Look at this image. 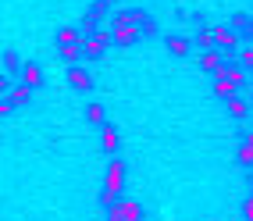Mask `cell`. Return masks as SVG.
<instances>
[{
	"instance_id": "6da1fadb",
	"label": "cell",
	"mask_w": 253,
	"mask_h": 221,
	"mask_svg": "<svg viewBox=\"0 0 253 221\" xmlns=\"http://www.w3.org/2000/svg\"><path fill=\"white\" fill-rule=\"evenodd\" d=\"M139 32H143V29H139V22H136V11H125V14H118V18L111 22V40L122 43V46L132 43Z\"/></svg>"
},
{
	"instance_id": "7a4b0ae2",
	"label": "cell",
	"mask_w": 253,
	"mask_h": 221,
	"mask_svg": "<svg viewBox=\"0 0 253 221\" xmlns=\"http://www.w3.org/2000/svg\"><path fill=\"white\" fill-rule=\"evenodd\" d=\"M122 185H125V164L114 157L111 168H107V182H104V200H107L111 211L118 207V193H122Z\"/></svg>"
},
{
	"instance_id": "3957f363",
	"label": "cell",
	"mask_w": 253,
	"mask_h": 221,
	"mask_svg": "<svg viewBox=\"0 0 253 221\" xmlns=\"http://www.w3.org/2000/svg\"><path fill=\"white\" fill-rule=\"evenodd\" d=\"M107 40H111V29H100L96 36H82L79 40L82 57H100V54H104V46H107Z\"/></svg>"
},
{
	"instance_id": "277c9868",
	"label": "cell",
	"mask_w": 253,
	"mask_h": 221,
	"mask_svg": "<svg viewBox=\"0 0 253 221\" xmlns=\"http://www.w3.org/2000/svg\"><path fill=\"white\" fill-rule=\"evenodd\" d=\"M68 86L72 89H89L93 86V79H89V72H86V68H68Z\"/></svg>"
},
{
	"instance_id": "5b68a950",
	"label": "cell",
	"mask_w": 253,
	"mask_h": 221,
	"mask_svg": "<svg viewBox=\"0 0 253 221\" xmlns=\"http://www.w3.org/2000/svg\"><path fill=\"white\" fill-rule=\"evenodd\" d=\"M217 79H228L235 89H243V86H246V75H243V68H239V64H225L221 72H217Z\"/></svg>"
},
{
	"instance_id": "8992f818",
	"label": "cell",
	"mask_w": 253,
	"mask_h": 221,
	"mask_svg": "<svg viewBox=\"0 0 253 221\" xmlns=\"http://www.w3.org/2000/svg\"><path fill=\"white\" fill-rule=\"evenodd\" d=\"M221 57H225V54H217V50H204V54H200V68H204V72H214V75H217V72L225 68V64H221Z\"/></svg>"
},
{
	"instance_id": "52a82bcc",
	"label": "cell",
	"mask_w": 253,
	"mask_h": 221,
	"mask_svg": "<svg viewBox=\"0 0 253 221\" xmlns=\"http://www.w3.org/2000/svg\"><path fill=\"white\" fill-rule=\"evenodd\" d=\"M22 82H25V86H32V89H36V86H43V72H40V64H22Z\"/></svg>"
},
{
	"instance_id": "ba28073f",
	"label": "cell",
	"mask_w": 253,
	"mask_h": 221,
	"mask_svg": "<svg viewBox=\"0 0 253 221\" xmlns=\"http://www.w3.org/2000/svg\"><path fill=\"white\" fill-rule=\"evenodd\" d=\"M114 211L122 214V218H128V221H143V207H139L136 200H122V203H118Z\"/></svg>"
},
{
	"instance_id": "9c48e42d",
	"label": "cell",
	"mask_w": 253,
	"mask_h": 221,
	"mask_svg": "<svg viewBox=\"0 0 253 221\" xmlns=\"http://www.w3.org/2000/svg\"><path fill=\"white\" fill-rule=\"evenodd\" d=\"M100 146H104L107 154H114V150H118V129H114V125H100Z\"/></svg>"
},
{
	"instance_id": "30bf717a",
	"label": "cell",
	"mask_w": 253,
	"mask_h": 221,
	"mask_svg": "<svg viewBox=\"0 0 253 221\" xmlns=\"http://www.w3.org/2000/svg\"><path fill=\"white\" fill-rule=\"evenodd\" d=\"M211 32H214V40L225 50H235V43H239V32H232V29H211Z\"/></svg>"
},
{
	"instance_id": "8fae6325",
	"label": "cell",
	"mask_w": 253,
	"mask_h": 221,
	"mask_svg": "<svg viewBox=\"0 0 253 221\" xmlns=\"http://www.w3.org/2000/svg\"><path fill=\"white\" fill-rule=\"evenodd\" d=\"M225 107H228L232 118H246V111H250V104H246L243 96H228V100H225Z\"/></svg>"
},
{
	"instance_id": "7c38bea8",
	"label": "cell",
	"mask_w": 253,
	"mask_h": 221,
	"mask_svg": "<svg viewBox=\"0 0 253 221\" xmlns=\"http://www.w3.org/2000/svg\"><path fill=\"white\" fill-rule=\"evenodd\" d=\"M57 50H61V64H68V68H75V61L82 57V46H75V43L72 46H57Z\"/></svg>"
},
{
	"instance_id": "4fadbf2b",
	"label": "cell",
	"mask_w": 253,
	"mask_h": 221,
	"mask_svg": "<svg viewBox=\"0 0 253 221\" xmlns=\"http://www.w3.org/2000/svg\"><path fill=\"white\" fill-rule=\"evenodd\" d=\"M7 100H11V104H29V100H32V86H25V82H22V86H14L7 93Z\"/></svg>"
},
{
	"instance_id": "5bb4252c",
	"label": "cell",
	"mask_w": 253,
	"mask_h": 221,
	"mask_svg": "<svg viewBox=\"0 0 253 221\" xmlns=\"http://www.w3.org/2000/svg\"><path fill=\"white\" fill-rule=\"evenodd\" d=\"M214 93L228 100V96H235V86H232V82H228V79H217V75H214Z\"/></svg>"
},
{
	"instance_id": "9a60e30c",
	"label": "cell",
	"mask_w": 253,
	"mask_h": 221,
	"mask_svg": "<svg viewBox=\"0 0 253 221\" xmlns=\"http://www.w3.org/2000/svg\"><path fill=\"white\" fill-rule=\"evenodd\" d=\"M86 118H89L93 125H107V114H104V107H100V104H89V107H86Z\"/></svg>"
},
{
	"instance_id": "2e32d148",
	"label": "cell",
	"mask_w": 253,
	"mask_h": 221,
	"mask_svg": "<svg viewBox=\"0 0 253 221\" xmlns=\"http://www.w3.org/2000/svg\"><path fill=\"white\" fill-rule=\"evenodd\" d=\"M72 43H79V32L75 29H61L57 32V46H72Z\"/></svg>"
},
{
	"instance_id": "e0dca14e",
	"label": "cell",
	"mask_w": 253,
	"mask_h": 221,
	"mask_svg": "<svg viewBox=\"0 0 253 221\" xmlns=\"http://www.w3.org/2000/svg\"><path fill=\"white\" fill-rule=\"evenodd\" d=\"M168 50H171V54H178V57H182V54H189V43H185L182 36H171V40H168Z\"/></svg>"
},
{
	"instance_id": "ac0fdd59",
	"label": "cell",
	"mask_w": 253,
	"mask_h": 221,
	"mask_svg": "<svg viewBox=\"0 0 253 221\" xmlns=\"http://www.w3.org/2000/svg\"><path fill=\"white\" fill-rule=\"evenodd\" d=\"M235 32H239V36L243 32H253V22L246 18V14H235Z\"/></svg>"
},
{
	"instance_id": "d6986e66",
	"label": "cell",
	"mask_w": 253,
	"mask_h": 221,
	"mask_svg": "<svg viewBox=\"0 0 253 221\" xmlns=\"http://www.w3.org/2000/svg\"><path fill=\"white\" fill-rule=\"evenodd\" d=\"M239 161H243V164H253V143H250V139L239 146Z\"/></svg>"
},
{
	"instance_id": "ffe728a7",
	"label": "cell",
	"mask_w": 253,
	"mask_h": 221,
	"mask_svg": "<svg viewBox=\"0 0 253 221\" xmlns=\"http://www.w3.org/2000/svg\"><path fill=\"white\" fill-rule=\"evenodd\" d=\"M235 61H239V64H250V68H253V46L239 50V54H235Z\"/></svg>"
},
{
	"instance_id": "44dd1931",
	"label": "cell",
	"mask_w": 253,
	"mask_h": 221,
	"mask_svg": "<svg viewBox=\"0 0 253 221\" xmlns=\"http://www.w3.org/2000/svg\"><path fill=\"white\" fill-rule=\"evenodd\" d=\"M4 68H7V72H14V68H18V57H14V54H11V50H7V54H4Z\"/></svg>"
},
{
	"instance_id": "7402d4cb",
	"label": "cell",
	"mask_w": 253,
	"mask_h": 221,
	"mask_svg": "<svg viewBox=\"0 0 253 221\" xmlns=\"http://www.w3.org/2000/svg\"><path fill=\"white\" fill-rule=\"evenodd\" d=\"M243 211H246V221H253V193H250V200H246V207H243Z\"/></svg>"
},
{
	"instance_id": "603a6c76",
	"label": "cell",
	"mask_w": 253,
	"mask_h": 221,
	"mask_svg": "<svg viewBox=\"0 0 253 221\" xmlns=\"http://www.w3.org/2000/svg\"><path fill=\"white\" fill-rule=\"evenodd\" d=\"M107 221H128V218H122L118 211H111V218H107Z\"/></svg>"
},
{
	"instance_id": "cb8c5ba5",
	"label": "cell",
	"mask_w": 253,
	"mask_h": 221,
	"mask_svg": "<svg viewBox=\"0 0 253 221\" xmlns=\"http://www.w3.org/2000/svg\"><path fill=\"white\" fill-rule=\"evenodd\" d=\"M246 139H250V143H253V132H250V135H246Z\"/></svg>"
}]
</instances>
